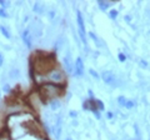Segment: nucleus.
<instances>
[{"label": "nucleus", "mask_w": 150, "mask_h": 140, "mask_svg": "<svg viewBox=\"0 0 150 140\" xmlns=\"http://www.w3.org/2000/svg\"><path fill=\"white\" fill-rule=\"evenodd\" d=\"M66 86L65 85H58V84H51V83H44L40 84L38 88V94H39L40 99L43 103H49L53 99H60V98L65 94Z\"/></svg>", "instance_id": "1"}, {"label": "nucleus", "mask_w": 150, "mask_h": 140, "mask_svg": "<svg viewBox=\"0 0 150 140\" xmlns=\"http://www.w3.org/2000/svg\"><path fill=\"white\" fill-rule=\"evenodd\" d=\"M39 79H38L36 81H39ZM44 83H51V84H58V85H65L66 84V73L64 71V69H61L59 65H56V66H54L50 71H48L44 76H41L40 84H44Z\"/></svg>", "instance_id": "2"}, {"label": "nucleus", "mask_w": 150, "mask_h": 140, "mask_svg": "<svg viewBox=\"0 0 150 140\" xmlns=\"http://www.w3.org/2000/svg\"><path fill=\"white\" fill-rule=\"evenodd\" d=\"M100 78L103 79V81L106 84V85H110V86H116L118 85V79H116L115 74L110 70H105L101 73V76Z\"/></svg>", "instance_id": "3"}, {"label": "nucleus", "mask_w": 150, "mask_h": 140, "mask_svg": "<svg viewBox=\"0 0 150 140\" xmlns=\"http://www.w3.org/2000/svg\"><path fill=\"white\" fill-rule=\"evenodd\" d=\"M76 23H78V28H79V35L83 43H86V35H85V23H84V18L80 11H76Z\"/></svg>", "instance_id": "4"}, {"label": "nucleus", "mask_w": 150, "mask_h": 140, "mask_svg": "<svg viewBox=\"0 0 150 140\" xmlns=\"http://www.w3.org/2000/svg\"><path fill=\"white\" fill-rule=\"evenodd\" d=\"M22 38H23V43L25 44L28 49H33V44H34V36L30 33V30L28 29H24L22 33Z\"/></svg>", "instance_id": "5"}, {"label": "nucleus", "mask_w": 150, "mask_h": 140, "mask_svg": "<svg viewBox=\"0 0 150 140\" xmlns=\"http://www.w3.org/2000/svg\"><path fill=\"white\" fill-rule=\"evenodd\" d=\"M29 30L33 34V36H41L43 35V30H44L43 24H41L40 20H34L31 26L29 28Z\"/></svg>", "instance_id": "6"}, {"label": "nucleus", "mask_w": 150, "mask_h": 140, "mask_svg": "<svg viewBox=\"0 0 150 140\" xmlns=\"http://www.w3.org/2000/svg\"><path fill=\"white\" fill-rule=\"evenodd\" d=\"M84 61L81 58H76V60L74 61V75L75 76H83L84 75Z\"/></svg>", "instance_id": "7"}, {"label": "nucleus", "mask_w": 150, "mask_h": 140, "mask_svg": "<svg viewBox=\"0 0 150 140\" xmlns=\"http://www.w3.org/2000/svg\"><path fill=\"white\" fill-rule=\"evenodd\" d=\"M63 66H64V71L65 73H74V61H72V58H70V54H66L64 58H63Z\"/></svg>", "instance_id": "8"}, {"label": "nucleus", "mask_w": 150, "mask_h": 140, "mask_svg": "<svg viewBox=\"0 0 150 140\" xmlns=\"http://www.w3.org/2000/svg\"><path fill=\"white\" fill-rule=\"evenodd\" d=\"M61 131H63V121H61V118H55V124H54V135H55V139H58V140L60 139Z\"/></svg>", "instance_id": "9"}, {"label": "nucleus", "mask_w": 150, "mask_h": 140, "mask_svg": "<svg viewBox=\"0 0 150 140\" xmlns=\"http://www.w3.org/2000/svg\"><path fill=\"white\" fill-rule=\"evenodd\" d=\"M33 10H34L36 14H44L45 13V4L41 1H36L33 6Z\"/></svg>", "instance_id": "10"}, {"label": "nucleus", "mask_w": 150, "mask_h": 140, "mask_svg": "<svg viewBox=\"0 0 150 140\" xmlns=\"http://www.w3.org/2000/svg\"><path fill=\"white\" fill-rule=\"evenodd\" d=\"M48 105H49V108L51 109V110H58V109L60 108V105H61L60 99H53V100H50L49 103H48Z\"/></svg>", "instance_id": "11"}, {"label": "nucleus", "mask_w": 150, "mask_h": 140, "mask_svg": "<svg viewBox=\"0 0 150 140\" xmlns=\"http://www.w3.org/2000/svg\"><path fill=\"white\" fill-rule=\"evenodd\" d=\"M98 6L100 8V10L106 11V10L110 8V3H108V1H103V0H99V1H98Z\"/></svg>", "instance_id": "12"}, {"label": "nucleus", "mask_w": 150, "mask_h": 140, "mask_svg": "<svg viewBox=\"0 0 150 140\" xmlns=\"http://www.w3.org/2000/svg\"><path fill=\"white\" fill-rule=\"evenodd\" d=\"M0 31H1V34L6 38V39H11V34L9 33V29H8L6 26H4V25H0Z\"/></svg>", "instance_id": "13"}, {"label": "nucleus", "mask_w": 150, "mask_h": 140, "mask_svg": "<svg viewBox=\"0 0 150 140\" xmlns=\"http://www.w3.org/2000/svg\"><path fill=\"white\" fill-rule=\"evenodd\" d=\"M94 103H95V107H97V109L99 110V111H103V110H104V104H103V101L99 100V99H94Z\"/></svg>", "instance_id": "14"}, {"label": "nucleus", "mask_w": 150, "mask_h": 140, "mask_svg": "<svg viewBox=\"0 0 150 140\" xmlns=\"http://www.w3.org/2000/svg\"><path fill=\"white\" fill-rule=\"evenodd\" d=\"M19 76H20L19 69H11V70H10V78H11V79H18Z\"/></svg>", "instance_id": "15"}, {"label": "nucleus", "mask_w": 150, "mask_h": 140, "mask_svg": "<svg viewBox=\"0 0 150 140\" xmlns=\"http://www.w3.org/2000/svg\"><path fill=\"white\" fill-rule=\"evenodd\" d=\"M118 15H119V11L116 9H111L109 11V16H110V19H112V20H115L116 18H118Z\"/></svg>", "instance_id": "16"}, {"label": "nucleus", "mask_w": 150, "mask_h": 140, "mask_svg": "<svg viewBox=\"0 0 150 140\" xmlns=\"http://www.w3.org/2000/svg\"><path fill=\"white\" fill-rule=\"evenodd\" d=\"M126 101H128V99L125 96H123V95H120V96H118V104L119 105H122V107H125V104H126Z\"/></svg>", "instance_id": "17"}, {"label": "nucleus", "mask_w": 150, "mask_h": 140, "mask_svg": "<svg viewBox=\"0 0 150 140\" xmlns=\"http://www.w3.org/2000/svg\"><path fill=\"white\" fill-rule=\"evenodd\" d=\"M135 105H136V103H135L134 100H128L126 104H125V108L130 110V109H133V108H135Z\"/></svg>", "instance_id": "18"}, {"label": "nucleus", "mask_w": 150, "mask_h": 140, "mask_svg": "<svg viewBox=\"0 0 150 140\" xmlns=\"http://www.w3.org/2000/svg\"><path fill=\"white\" fill-rule=\"evenodd\" d=\"M83 108L85 110H90L91 111V100H85L84 103H83Z\"/></svg>", "instance_id": "19"}, {"label": "nucleus", "mask_w": 150, "mask_h": 140, "mask_svg": "<svg viewBox=\"0 0 150 140\" xmlns=\"http://www.w3.org/2000/svg\"><path fill=\"white\" fill-rule=\"evenodd\" d=\"M55 15H56L55 9H50V10L48 11V16H49V19H50V20H54V18H55Z\"/></svg>", "instance_id": "20"}, {"label": "nucleus", "mask_w": 150, "mask_h": 140, "mask_svg": "<svg viewBox=\"0 0 150 140\" xmlns=\"http://www.w3.org/2000/svg\"><path fill=\"white\" fill-rule=\"evenodd\" d=\"M0 6L6 10V8L10 6V1H5V0H0Z\"/></svg>", "instance_id": "21"}, {"label": "nucleus", "mask_w": 150, "mask_h": 140, "mask_svg": "<svg viewBox=\"0 0 150 140\" xmlns=\"http://www.w3.org/2000/svg\"><path fill=\"white\" fill-rule=\"evenodd\" d=\"M89 73H90V75L93 76V78H95V79H100V75H99L94 69H90V70H89Z\"/></svg>", "instance_id": "22"}, {"label": "nucleus", "mask_w": 150, "mask_h": 140, "mask_svg": "<svg viewBox=\"0 0 150 140\" xmlns=\"http://www.w3.org/2000/svg\"><path fill=\"white\" fill-rule=\"evenodd\" d=\"M8 13L5 9H3V8H0V18H8Z\"/></svg>", "instance_id": "23"}, {"label": "nucleus", "mask_w": 150, "mask_h": 140, "mask_svg": "<svg viewBox=\"0 0 150 140\" xmlns=\"http://www.w3.org/2000/svg\"><path fill=\"white\" fill-rule=\"evenodd\" d=\"M118 58H119V60L122 61V63H124L125 60H126V55H125V54H123V53H120V54L118 55Z\"/></svg>", "instance_id": "24"}, {"label": "nucleus", "mask_w": 150, "mask_h": 140, "mask_svg": "<svg viewBox=\"0 0 150 140\" xmlns=\"http://www.w3.org/2000/svg\"><path fill=\"white\" fill-rule=\"evenodd\" d=\"M139 64H140V66L143 68V69H145V68H148V63H147V60H144V59H141V60L139 61Z\"/></svg>", "instance_id": "25"}, {"label": "nucleus", "mask_w": 150, "mask_h": 140, "mask_svg": "<svg viewBox=\"0 0 150 140\" xmlns=\"http://www.w3.org/2000/svg\"><path fill=\"white\" fill-rule=\"evenodd\" d=\"M89 35H90V38H91V39H93L94 41H97V43H99V39H98V36L95 35L94 33H89Z\"/></svg>", "instance_id": "26"}, {"label": "nucleus", "mask_w": 150, "mask_h": 140, "mask_svg": "<svg viewBox=\"0 0 150 140\" xmlns=\"http://www.w3.org/2000/svg\"><path fill=\"white\" fill-rule=\"evenodd\" d=\"M3 64H4V56H3V54L0 53V68L3 66Z\"/></svg>", "instance_id": "27"}, {"label": "nucleus", "mask_w": 150, "mask_h": 140, "mask_svg": "<svg viewBox=\"0 0 150 140\" xmlns=\"http://www.w3.org/2000/svg\"><path fill=\"white\" fill-rule=\"evenodd\" d=\"M70 116H72V118H76V113L72 111V113H70Z\"/></svg>", "instance_id": "28"}, {"label": "nucleus", "mask_w": 150, "mask_h": 140, "mask_svg": "<svg viewBox=\"0 0 150 140\" xmlns=\"http://www.w3.org/2000/svg\"><path fill=\"white\" fill-rule=\"evenodd\" d=\"M106 115H108V118H109V119H112V116H114V115H112V113H108Z\"/></svg>", "instance_id": "29"}, {"label": "nucleus", "mask_w": 150, "mask_h": 140, "mask_svg": "<svg viewBox=\"0 0 150 140\" xmlns=\"http://www.w3.org/2000/svg\"><path fill=\"white\" fill-rule=\"evenodd\" d=\"M66 140H73V139H72V138H68V139H66Z\"/></svg>", "instance_id": "30"}, {"label": "nucleus", "mask_w": 150, "mask_h": 140, "mask_svg": "<svg viewBox=\"0 0 150 140\" xmlns=\"http://www.w3.org/2000/svg\"><path fill=\"white\" fill-rule=\"evenodd\" d=\"M136 140H139V139H136Z\"/></svg>", "instance_id": "31"}]
</instances>
